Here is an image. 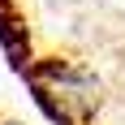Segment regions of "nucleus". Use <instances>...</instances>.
<instances>
[{
    "mask_svg": "<svg viewBox=\"0 0 125 125\" xmlns=\"http://www.w3.org/2000/svg\"><path fill=\"white\" fill-rule=\"evenodd\" d=\"M0 39H4V48H9V56H13V65H22V35H17V22L13 17H4L0 13Z\"/></svg>",
    "mask_w": 125,
    "mask_h": 125,
    "instance_id": "1",
    "label": "nucleus"
}]
</instances>
